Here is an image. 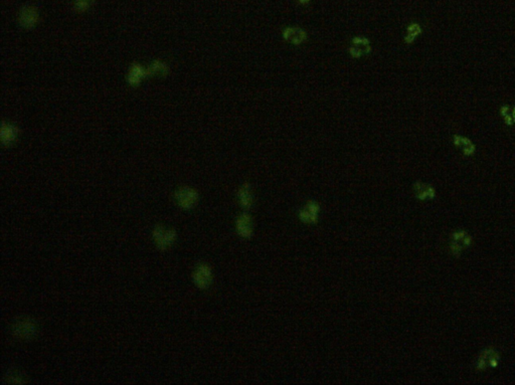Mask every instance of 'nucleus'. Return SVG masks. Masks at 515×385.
<instances>
[{"label":"nucleus","instance_id":"9d476101","mask_svg":"<svg viewBox=\"0 0 515 385\" xmlns=\"http://www.w3.org/2000/svg\"><path fill=\"white\" fill-rule=\"evenodd\" d=\"M420 32H421V27H420L418 24H416V23L410 24V25L408 27V35H407V38H406V39H407L408 41V40H410V41H411V40H414L415 37L420 34Z\"/></svg>","mask_w":515,"mask_h":385},{"label":"nucleus","instance_id":"0eeeda50","mask_svg":"<svg viewBox=\"0 0 515 385\" xmlns=\"http://www.w3.org/2000/svg\"><path fill=\"white\" fill-rule=\"evenodd\" d=\"M283 37L286 41L291 42L294 46H299L307 39V34L300 27L288 26L284 29Z\"/></svg>","mask_w":515,"mask_h":385},{"label":"nucleus","instance_id":"1a4fd4ad","mask_svg":"<svg viewBox=\"0 0 515 385\" xmlns=\"http://www.w3.org/2000/svg\"><path fill=\"white\" fill-rule=\"evenodd\" d=\"M38 19V12L36 7L27 6L21 10L20 22L24 26H33Z\"/></svg>","mask_w":515,"mask_h":385},{"label":"nucleus","instance_id":"39448f33","mask_svg":"<svg viewBox=\"0 0 515 385\" xmlns=\"http://www.w3.org/2000/svg\"><path fill=\"white\" fill-rule=\"evenodd\" d=\"M254 219L251 214L242 213L235 220V230L244 239H249L254 233Z\"/></svg>","mask_w":515,"mask_h":385},{"label":"nucleus","instance_id":"9b49d317","mask_svg":"<svg viewBox=\"0 0 515 385\" xmlns=\"http://www.w3.org/2000/svg\"><path fill=\"white\" fill-rule=\"evenodd\" d=\"M94 0H76V6L79 10H85L89 8Z\"/></svg>","mask_w":515,"mask_h":385},{"label":"nucleus","instance_id":"20e7f679","mask_svg":"<svg viewBox=\"0 0 515 385\" xmlns=\"http://www.w3.org/2000/svg\"><path fill=\"white\" fill-rule=\"evenodd\" d=\"M320 205L316 201H308L299 211V219L305 225H315L318 223Z\"/></svg>","mask_w":515,"mask_h":385},{"label":"nucleus","instance_id":"f257e3e1","mask_svg":"<svg viewBox=\"0 0 515 385\" xmlns=\"http://www.w3.org/2000/svg\"><path fill=\"white\" fill-rule=\"evenodd\" d=\"M193 280L195 286L201 290L210 288L213 282L212 266L207 263H199L196 265L193 273Z\"/></svg>","mask_w":515,"mask_h":385},{"label":"nucleus","instance_id":"7ed1b4c3","mask_svg":"<svg viewBox=\"0 0 515 385\" xmlns=\"http://www.w3.org/2000/svg\"><path fill=\"white\" fill-rule=\"evenodd\" d=\"M175 199L183 210H191L198 201L197 192L190 187H182L175 194Z\"/></svg>","mask_w":515,"mask_h":385},{"label":"nucleus","instance_id":"6e6552de","mask_svg":"<svg viewBox=\"0 0 515 385\" xmlns=\"http://www.w3.org/2000/svg\"><path fill=\"white\" fill-rule=\"evenodd\" d=\"M238 196H239L240 204L244 207V209L248 210L253 205L254 195L252 192V188L249 184H245L240 188Z\"/></svg>","mask_w":515,"mask_h":385},{"label":"nucleus","instance_id":"f03ea898","mask_svg":"<svg viewBox=\"0 0 515 385\" xmlns=\"http://www.w3.org/2000/svg\"><path fill=\"white\" fill-rule=\"evenodd\" d=\"M152 236L154 243L160 249H166L170 247L175 243L176 238H178L175 230L167 228L163 226L156 227L152 231Z\"/></svg>","mask_w":515,"mask_h":385},{"label":"nucleus","instance_id":"f8f14e48","mask_svg":"<svg viewBox=\"0 0 515 385\" xmlns=\"http://www.w3.org/2000/svg\"><path fill=\"white\" fill-rule=\"evenodd\" d=\"M298 1H299L300 4H302V5H306V4H308L309 2H310V0H298Z\"/></svg>","mask_w":515,"mask_h":385},{"label":"nucleus","instance_id":"423d86ee","mask_svg":"<svg viewBox=\"0 0 515 385\" xmlns=\"http://www.w3.org/2000/svg\"><path fill=\"white\" fill-rule=\"evenodd\" d=\"M13 332L20 339H31L36 333V325L33 320L23 318L14 324Z\"/></svg>","mask_w":515,"mask_h":385}]
</instances>
